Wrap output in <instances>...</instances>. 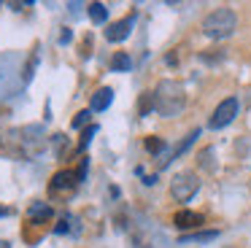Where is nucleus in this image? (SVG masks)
I'll return each mask as SVG.
<instances>
[{
	"label": "nucleus",
	"instance_id": "f257e3e1",
	"mask_svg": "<svg viewBox=\"0 0 251 248\" xmlns=\"http://www.w3.org/2000/svg\"><path fill=\"white\" fill-rule=\"evenodd\" d=\"M151 95H154V111H157L162 119L178 116V113L184 111V105H186L184 86H181L178 81H173V78H162Z\"/></svg>",
	"mask_w": 251,
	"mask_h": 248
},
{
	"label": "nucleus",
	"instance_id": "f03ea898",
	"mask_svg": "<svg viewBox=\"0 0 251 248\" xmlns=\"http://www.w3.org/2000/svg\"><path fill=\"white\" fill-rule=\"evenodd\" d=\"M238 27V14L232 8H216L202 19V35L211 41H224Z\"/></svg>",
	"mask_w": 251,
	"mask_h": 248
},
{
	"label": "nucleus",
	"instance_id": "7ed1b4c3",
	"mask_svg": "<svg viewBox=\"0 0 251 248\" xmlns=\"http://www.w3.org/2000/svg\"><path fill=\"white\" fill-rule=\"evenodd\" d=\"M197 192H200V178L189 170L173 175V181H170V194H173L176 202H189Z\"/></svg>",
	"mask_w": 251,
	"mask_h": 248
},
{
	"label": "nucleus",
	"instance_id": "20e7f679",
	"mask_svg": "<svg viewBox=\"0 0 251 248\" xmlns=\"http://www.w3.org/2000/svg\"><path fill=\"white\" fill-rule=\"evenodd\" d=\"M238 97H227V100H222L216 105V111H213V116H211V122H208V127L211 129H222V127H227L229 122H232L235 116H238Z\"/></svg>",
	"mask_w": 251,
	"mask_h": 248
},
{
	"label": "nucleus",
	"instance_id": "39448f33",
	"mask_svg": "<svg viewBox=\"0 0 251 248\" xmlns=\"http://www.w3.org/2000/svg\"><path fill=\"white\" fill-rule=\"evenodd\" d=\"M132 25H135V14H130V16H125V19L108 25V30H105V41H108V43L127 41V38H130V32H132Z\"/></svg>",
	"mask_w": 251,
	"mask_h": 248
},
{
	"label": "nucleus",
	"instance_id": "423d86ee",
	"mask_svg": "<svg viewBox=\"0 0 251 248\" xmlns=\"http://www.w3.org/2000/svg\"><path fill=\"white\" fill-rule=\"evenodd\" d=\"M76 186H78V178H76V173H71V170H62V173H57V175L51 178V183H49V192H51V194H71Z\"/></svg>",
	"mask_w": 251,
	"mask_h": 248
},
{
	"label": "nucleus",
	"instance_id": "0eeeda50",
	"mask_svg": "<svg viewBox=\"0 0 251 248\" xmlns=\"http://www.w3.org/2000/svg\"><path fill=\"white\" fill-rule=\"evenodd\" d=\"M173 224L178 226V229H195V226L202 224V216L195 213V210H178V213L173 216Z\"/></svg>",
	"mask_w": 251,
	"mask_h": 248
},
{
	"label": "nucleus",
	"instance_id": "6e6552de",
	"mask_svg": "<svg viewBox=\"0 0 251 248\" xmlns=\"http://www.w3.org/2000/svg\"><path fill=\"white\" fill-rule=\"evenodd\" d=\"M111 100H114V89H111V86H103V89H98L92 95V100H89V111H105V108L111 105Z\"/></svg>",
	"mask_w": 251,
	"mask_h": 248
},
{
	"label": "nucleus",
	"instance_id": "1a4fd4ad",
	"mask_svg": "<svg viewBox=\"0 0 251 248\" xmlns=\"http://www.w3.org/2000/svg\"><path fill=\"white\" fill-rule=\"evenodd\" d=\"M219 232L216 229H208V232H192V235H181L178 243H208V240H216Z\"/></svg>",
	"mask_w": 251,
	"mask_h": 248
},
{
	"label": "nucleus",
	"instance_id": "9d476101",
	"mask_svg": "<svg viewBox=\"0 0 251 248\" xmlns=\"http://www.w3.org/2000/svg\"><path fill=\"white\" fill-rule=\"evenodd\" d=\"M87 11H89V16H92L95 25H103V22L108 19V8H105L103 3H89Z\"/></svg>",
	"mask_w": 251,
	"mask_h": 248
},
{
	"label": "nucleus",
	"instance_id": "9b49d317",
	"mask_svg": "<svg viewBox=\"0 0 251 248\" xmlns=\"http://www.w3.org/2000/svg\"><path fill=\"white\" fill-rule=\"evenodd\" d=\"M130 68H132V59L127 51H116L111 57V70H130Z\"/></svg>",
	"mask_w": 251,
	"mask_h": 248
},
{
	"label": "nucleus",
	"instance_id": "f8f14e48",
	"mask_svg": "<svg viewBox=\"0 0 251 248\" xmlns=\"http://www.w3.org/2000/svg\"><path fill=\"white\" fill-rule=\"evenodd\" d=\"M27 213H30V219H49V216H54V210H51V205H46V202H33Z\"/></svg>",
	"mask_w": 251,
	"mask_h": 248
},
{
	"label": "nucleus",
	"instance_id": "ddd939ff",
	"mask_svg": "<svg viewBox=\"0 0 251 248\" xmlns=\"http://www.w3.org/2000/svg\"><path fill=\"white\" fill-rule=\"evenodd\" d=\"M195 138H200V129H192V132H189V135H186V138H184V140H181V143H178V146H176V149H173V159H178V156H181V154H184V151H186V149H189V146H192V143H195Z\"/></svg>",
	"mask_w": 251,
	"mask_h": 248
},
{
	"label": "nucleus",
	"instance_id": "4468645a",
	"mask_svg": "<svg viewBox=\"0 0 251 248\" xmlns=\"http://www.w3.org/2000/svg\"><path fill=\"white\" fill-rule=\"evenodd\" d=\"M98 124H89V127L87 129H84V135H81V143H78V151H84V149H87V146H89V140H92V135H98Z\"/></svg>",
	"mask_w": 251,
	"mask_h": 248
},
{
	"label": "nucleus",
	"instance_id": "2eb2a0df",
	"mask_svg": "<svg viewBox=\"0 0 251 248\" xmlns=\"http://www.w3.org/2000/svg\"><path fill=\"white\" fill-rule=\"evenodd\" d=\"M162 149H165V140H162V138H157V135L146 138V151H151V154H159Z\"/></svg>",
	"mask_w": 251,
	"mask_h": 248
},
{
	"label": "nucleus",
	"instance_id": "dca6fc26",
	"mask_svg": "<svg viewBox=\"0 0 251 248\" xmlns=\"http://www.w3.org/2000/svg\"><path fill=\"white\" fill-rule=\"evenodd\" d=\"M151 108H154V95H151V92H146V95L141 97V116H146Z\"/></svg>",
	"mask_w": 251,
	"mask_h": 248
},
{
	"label": "nucleus",
	"instance_id": "f3484780",
	"mask_svg": "<svg viewBox=\"0 0 251 248\" xmlns=\"http://www.w3.org/2000/svg\"><path fill=\"white\" fill-rule=\"evenodd\" d=\"M89 116H92V111H78L76 113V116H73V127H84V124H87L89 122Z\"/></svg>",
	"mask_w": 251,
	"mask_h": 248
},
{
	"label": "nucleus",
	"instance_id": "a211bd4d",
	"mask_svg": "<svg viewBox=\"0 0 251 248\" xmlns=\"http://www.w3.org/2000/svg\"><path fill=\"white\" fill-rule=\"evenodd\" d=\"M68 221H73V219H71V216H65V219H62V221H60V224H57V226H54V232H57V235H62V232H68V229H71V224H68Z\"/></svg>",
	"mask_w": 251,
	"mask_h": 248
},
{
	"label": "nucleus",
	"instance_id": "6ab92c4d",
	"mask_svg": "<svg viewBox=\"0 0 251 248\" xmlns=\"http://www.w3.org/2000/svg\"><path fill=\"white\" fill-rule=\"evenodd\" d=\"M73 41V30L71 27H62V32H60V43H71Z\"/></svg>",
	"mask_w": 251,
	"mask_h": 248
},
{
	"label": "nucleus",
	"instance_id": "aec40b11",
	"mask_svg": "<svg viewBox=\"0 0 251 248\" xmlns=\"http://www.w3.org/2000/svg\"><path fill=\"white\" fill-rule=\"evenodd\" d=\"M143 183H146V186H154V183H157V175H146V178H143Z\"/></svg>",
	"mask_w": 251,
	"mask_h": 248
}]
</instances>
